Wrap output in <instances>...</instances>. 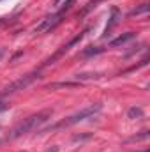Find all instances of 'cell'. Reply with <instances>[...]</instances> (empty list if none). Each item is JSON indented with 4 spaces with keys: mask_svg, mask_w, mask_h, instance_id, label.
<instances>
[{
    "mask_svg": "<svg viewBox=\"0 0 150 152\" xmlns=\"http://www.w3.org/2000/svg\"><path fill=\"white\" fill-rule=\"evenodd\" d=\"M118 20H120V11H118V7H111V14H110V20H108V25H106V28H104L103 37H108V36L111 34V30L117 27Z\"/></svg>",
    "mask_w": 150,
    "mask_h": 152,
    "instance_id": "cell-6",
    "label": "cell"
},
{
    "mask_svg": "<svg viewBox=\"0 0 150 152\" xmlns=\"http://www.w3.org/2000/svg\"><path fill=\"white\" fill-rule=\"evenodd\" d=\"M101 110H103V104H90V106H87V108L79 110L78 113L71 115V117H67V118H64L62 122H58V124L51 126L50 129H60V127L74 126V124H78V122H83V120H87V118H92L94 115H97Z\"/></svg>",
    "mask_w": 150,
    "mask_h": 152,
    "instance_id": "cell-3",
    "label": "cell"
},
{
    "mask_svg": "<svg viewBox=\"0 0 150 152\" xmlns=\"http://www.w3.org/2000/svg\"><path fill=\"white\" fill-rule=\"evenodd\" d=\"M88 30H90V28H85L83 32H79L78 36H74V37H73L71 41H69V42H67V44H64V46H62L60 50H57V51H55V53H53V55H51V57H50V58H48V60L44 62V66H50V64H53V62H57V60H58V58H60V57H62L64 53H67V51H69V50H71V48H73L74 44H78V42H79L81 39L85 37V34H87Z\"/></svg>",
    "mask_w": 150,
    "mask_h": 152,
    "instance_id": "cell-5",
    "label": "cell"
},
{
    "mask_svg": "<svg viewBox=\"0 0 150 152\" xmlns=\"http://www.w3.org/2000/svg\"><path fill=\"white\" fill-rule=\"evenodd\" d=\"M50 117H51V110H44V112H39V113H34V115H30V117H27V118H23L18 126L12 127L9 138L14 140V138H20V136H23L27 133L37 131V127H41L44 122H48Z\"/></svg>",
    "mask_w": 150,
    "mask_h": 152,
    "instance_id": "cell-1",
    "label": "cell"
},
{
    "mask_svg": "<svg viewBox=\"0 0 150 152\" xmlns=\"http://www.w3.org/2000/svg\"><path fill=\"white\" fill-rule=\"evenodd\" d=\"M127 117L129 118H143V110L140 106H133V108H129Z\"/></svg>",
    "mask_w": 150,
    "mask_h": 152,
    "instance_id": "cell-10",
    "label": "cell"
},
{
    "mask_svg": "<svg viewBox=\"0 0 150 152\" xmlns=\"http://www.w3.org/2000/svg\"><path fill=\"white\" fill-rule=\"evenodd\" d=\"M136 37V32H125V34H122V36H118L117 39H113L111 42H110V46L115 48V46H122V44H125V42H129L131 39Z\"/></svg>",
    "mask_w": 150,
    "mask_h": 152,
    "instance_id": "cell-7",
    "label": "cell"
},
{
    "mask_svg": "<svg viewBox=\"0 0 150 152\" xmlns=\"http://www.w3.org/2000/svg\"><path fill=\"white\" fill-rule=\"evenodd\" d=\"M4 110H5V104H4V103H0V112H4Z\"/></svg>",
    "mask_w": 150,
    "mask_h": 152,
    "instance_id": "cell-16",
    "label": "cell"
},
{
    "mask_svg": "<svg viewBox=\"0 0 150 152\" xmlns=\"http://www.w3.org/2000/svg\"><path fill=\"white\" fill-rule=\"evenodd\" d=\"M79 85V81H60V83H51V85H48V88L50 90H53V88H62V87H78Z\"/></svg>",
    "mask_w": 150,
    "mask_h": 152,
    "instance_id": "cell-8",
    "label": "cell"
},
{
    "mask_svg": "<svg viewBox=\"0 0 150 152\" xmlns=\"http://www.w3.org/2000/svg\"><path fill=\"white\" fill-rule=\"evenodd\" d=\"M140 152H149V151H147V149H145V151H140Z\"/></svg>",
    "mask_w": 150,
    "mask_h": 152,
    "instance_id": "cell-17",
    "label": "cell"
},
{
    "mask_svg": "<svg viewBox=\"0 0 150 152\" xmlns=\"http://www.w3.org/2000/svg\"><path fill=\"white\" fill-rule=\"evenodd\" d=\"M46 152H58V147H57V145H53V147H50Z\"/></svg>",
    "mask_w": 150,
    "mask_h": 152,
    "instance_id": "cell-13",
    "label": "cell"
},
{
    "mask_svg": "<svg viewBox=\"0 0 150 152\" xmlns=\"http://www.w3.org/2000/svg\"><path fill=\"white\" fill-rule=\"evenodd\" d=\"M104 48H97V46H88L87 50L81 51V57H90V55H97V53H103Z\"/></svg>",
    "mask_w": 150,
    "mask_h": 152,
    "instance_id": "cell-9",
    "label": "cell"
},
{
    "mask_svg": "<svg viewBox=\"0 0 150 152\" xmlns=\"http://www.w3.org/2000/svg\"><path fill=\"white\" fill-rule=\"evenodd\" d=\"M73 4H74V0H66V2H64V5H62L55 14L46 16V18L39 23L37 27L34 28V32H36V34H42V32H50V30H53L57 25H60V23H62V20H64L66 12L73 7Z\"/></svg>",
    "mask_w": 150,
    "mask_h": 152,
    "instance_id": "cell-2",
    "label": "cell"
},
{
    "mask_svg": "<svg viewBox=\"0 0 150 152\" xmlns=\"http://www.w3.org/2000/svg\"><path fill=\"white\" fill-rule=\"evenodd\" d=\"M37 78H39L37 71L21 76V78H18L16 81H12V83H9L7 87H4V88L0 90V96H11V94H14V92H18V90H23V88H27L28 85H32Z\"/></svg>",
    "mask_w": 150,
    "mask_h": 152,
    "instance_id": "cell-4",
    "label": "cell"
},
{
    "mask_svg": "<svg viewBox=\"0 0 150 152\" xmlns=\"http://www.w3.org/2000/svg\"><path fill=\"white\" fill-rule=\"evenodd\" d=\"M4 55H5V50H4V48H0V58H2Z\"/></svg>",
    "mask_w": 150,
    "mask_h": 152,
    "instance_id": "cell-14",
    "label": "cell"
},
{
    "mask_svg": "<svg viewBox=\"0 0 150 152\" xmlns=\"http://www.w3.org/2000/svg\"><path fill=\"white\" fill-rule=\"evenodd\" d=\"M147 11H149V4H141L138 9H133V11L129 12V16H131V18H133V16H140V14H145Z\"/></svg>",
    "mask_w": 150,
    "mask_h": 152,
    "instance_id": "cell-11",
    "label": "cell"
},
{
    "mask_svg": "<svg viewBox=\"0 0 150 152\" xmlns=\"http://www.w3.org/2000/svg\"><path fill=\"white\" fill-rule=\"evenodd\" d=\"M99 2H101V0H94V2H90V4H88V5H87V7H85L83 11H81V14H79V16H85V14H87L88 11H92V9H94V7H95V5H97Z\"/></svg>",
    "mask_w": 150,
    "mask_h": 152,
    "instance_id": "cell-12",
    "label": "cell"
},
{
    "mask_svg": "<svg viewBox=\"0 0 150 152\" xmlns=\"http://www.w3.org/2000/svg\"><path fill=\"white\" fill-rule=\"evenodd\" d=\"M60 2H62V0H53V5H55V7H57V5H58V4H60Z\"/></svg>",
    "mask_w": 150,
    "mask_h": 152,
    "instance_id": "cell-15",
    "label": "cell"
}]
</instances>
